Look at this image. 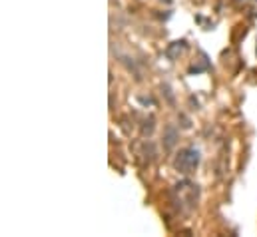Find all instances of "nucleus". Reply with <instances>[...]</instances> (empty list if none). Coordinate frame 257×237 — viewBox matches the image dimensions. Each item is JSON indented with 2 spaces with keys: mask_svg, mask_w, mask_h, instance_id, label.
Instances as JSON below:
<instances>
[{
  "mask_svg": "<svg viewBox=\"0 0 257 237\" xmlns=\"http://www.w3.org/2000/svg\"><path fill=\"white\" fill-rule=\"evenodd\" d=\"M174 138H176V132H174V130L170 128V136H168V148H170V146L174 144Z\"/></svg>",
  "mask_w": 257,
  "mask_h": 237,
  "instance_id": "f03ea898",
  "label": "nucleus"
},
{
  "mask_svg": "<svg viewBox=\"0 0 257 237\" xmlns=\"http://www.w3.org/2000/svg\"><path fill=\"white\" fill-rule=\"evenodd\" d=\"M199 164V152L195 148H186L178 154V160H176V168L184 174H190L192 170L197 168Z\"/></svg>",
  "mask_w": 257,
  "mask_h": 237,
  "instance_id": "f257e3e1",
  "label": "nucleus"
}]
</instances>
